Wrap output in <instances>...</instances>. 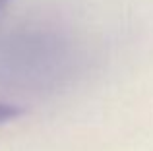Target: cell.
Returning <instances> with one entry per match:
<instances>
[{"instance_id": "6da1fadb", "label": "cell", "mask_w": 153, "mask_h": 151, "mask_svg": "<svg viewBox=\"0 0 153 151\" xmlns=\"http://www.w3.org/2000/svg\"><path fill=\"white\" fill-rule=\"evenodd\" d=\"M22 114H23L22 107L0 101V124H6V122H10V120H14V118L22 116Z\"/></svg>"}, {"instance_id": "7a4b0ae2", "label": "cell", "mask_w": 153, "mask_h": 151, "mask_svg": "<svg viewBox=\"0 0 153 151\" xmlns=\"http://www.w3.org/2000/svg\"><path fill=\"white\" fill-rule=\"evenodd\" d=\"M10 2L12 0H0V18L4 16V12H6V8L10 6Z\"/></svg>"}]
</instances>
